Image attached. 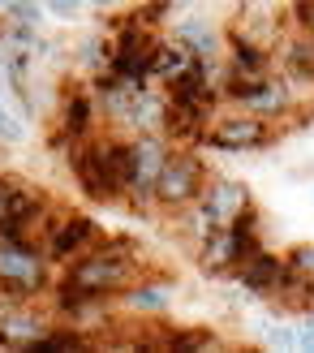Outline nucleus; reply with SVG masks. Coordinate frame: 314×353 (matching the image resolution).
Returning a JSON list of instances; mask_svg holds the SVG:
<instances>
[{
    "label": "nucleus",
    "instance_id": "nucleus-15",
    "mask_svg": "<svg viewBox=\"0 0 314 353\" xmlns=\"http://www.w3.org/2000/svg\"><path fill=\"white\" fill-rule=\"evenodd\" d=\"M271 65H275L271 48L246 39L241 30H229V48H224V82H229V78H237V82L263 78V74H271Z\"/></svg>",
    "mask_w": 314,
    "mask_h": 353
},
{
    "label": "nucleus",
    "instance_id": "nucleus-22",
    "mask_svg": "<svg viewBox=\"0 0 314 353\" xmlns=\"http://www.w3.org/2000/svg\"><path fill=\"white\" fill-rule=\"evenodd\" d=\"M43 13H48V5H43V0H9V9H5V22H9V30L39 34V26H43Z\"/></svg>",
    "mask_w": 314,
    "mask_h": 353
},
{
    "label": "nucleus",
    "instance_id": "nucleus-16",
    "mask_svg": "<svg viewBox=\"0 0 314 353\" xmlns=\"http://www.w3.org/2000/svg\"><path fill=\"white\" fill-rule=\"evenodd\" d=\"M172 39H181L198 61H224V48H229V34H224L211 17H198V13H185L172 22Z\"/></svg>",
    "mask_w": 314,
    "mask_h": 353
},
{
    "label": "nucleus",
    "instance_id": "nucleus-11",
    "mask_svg": "<svg viewBox=\"0 0 314 353\" xmlns=\"http://www.w3.org/2000/svg\"><path fill=\"white\" fill-rule=\"evenodd\" d=\"M99 241H103V228L91 216H82V211H61L56 207V216H52L48 228H43V250H48V259L56 263V268L74 263L78 254H86Z\"/></svg>",
    "mask_w": 314,
    "mask_h": 353
},
{
    "label": "nucleus",
    "instance_id": "nucleus-29",
    "mask_svg": "<svg viewBox=\"0 0 314 353\" xmlns=\"http://www.w3.org/2000/svg\"><path fill=\"white\" fill-rule=\"evenodd\" d=\"M91 5H95V9H103V13H112V9L125 5V0H91Z\"/></svg>",
    "mask_w": 314,
    "mask_h": 353
},
{
    "label": "nucleus",
    "instance_id": "nucleus-25",
    "mask_svg": "<svg viewBox=\"0 0 314 353\" xmlns=\"http://www.w3.org/2000/svg\"><path fill=\"white\" fill-rule=\"evenodd\" d=\"M284 259H289V268H293V272L314 276V241H297V245H293V250H289Z\"/></svg>",
    "mask_w": 314,
    "mask_h": 353
},
{
    "label": "nucleus",
    "instance_id": "nucleus-20",
    "mask_svg": "<svg viewBox=\"0 0 314 353\" xmlns=\"http://www.w3.org/2000/svg\"><path fill=\"white\" fill-rule=\"evenodd\" d=\"M194 61H198V57H194V52H189L181 39H172V34H168V39H155V48H151V82L164 86V82H172V78H181Z\"/></svg>",
    "mask_w": 314,
    "mask_h": 353
},
{
    "label": "nucleus",
    "instance_id": "nucleus-3",
    "mask_svg": "<svg viewBox=\"0 0 314 353\" xmlns=\"http://www.w3.org/2000/svg\"><path fill=\"white\" fill-rule=\"evenodd\" d=\"M246 211H254V190L246 181H233V176H211V181L202 185L198 203L177 211V224H185L181 233L189 241H198L202 233H211V228H224L241 220Z\"/></svg>",
    "mask_w": 314,
    "mask_h": 353
},
{
    "label": "nucleus",
    "instance_id": "nucleus-28",
    "mask_svg": "<svg viewBox=\"0 0 314 353\" xmlns=\"http://www.w3.org/2000/svg\"><path fill=\"white\" fill-rule=\"evenodd\" d=\"M263 345L267 349H297V327H271V336Z\"/></svg>",
    "mask_w": 314,
    "mask_h": 353
},
{
    "label": "nucleus",
    "instance_id": "nucleus-14",
    "mask_svg": "<svg viewBox=\"0 0 314 353\" xmlns=\"http://www.w3.org/2000/svg\"><path fill=\"white\" fill-rule=\"evenodd\" d=\"M289 272H293L289 259L258 250V254H250L237 268V285L246 289V293H254V297H263V302H275V293H280V285L289 280Z\"/></svg>",
    "mask_w": 314,
    "mask_h": 353
},
{
    "label": "nucleus",
    "instance_id": "nucleus-27",
    "mask_svg": "<svg viewBox=\"0 0 314 353\" xmlns=\"http://www.w3.org/2000/svg\"><path fill=\"white\" fill-rule=\"evenodd\" d=\"M293 26L314 34V0H293Z\"/></svg>",
    "mask_w": 314,
    "mask_h": 353
},
{
    "label": "nucleus",
    "instance_id": "nucleus-26",
    "mask_svg": "<svg viewBox=\"0 0 314 353\" xmlns=\"http://www.w3.org/2000/svg\"><path fill=\"white\" fill-rule=\"evenodd\" d=\"M43 5H48V13H52V17H61V22H74V17L82 13L86 0H43Z\"/></svg>",
    "mask_w": 314,
    "mask_h": 353
},
{
    "label": "nucleus",
    "instance_id": "nucleus-9",
    "mask_svg": "<svg viewBox=\"0 0 314 353\" xmlns=\"http://www.w3.org/2000/svg\"><path fill=\"white\" fill-rule=\"evenodd\" d=\"M155 34L151 26H143L134 13L116 17L112 22V61L108 69L121 74L125 82H151V48H155Z\"/></svg>",
    "mask_w": 314,
    "mask_h": 353
},
{
    "label": "nucleus",
    "instance_id": "nucleus-21",
    "mask_svg": "<svg viewBox=\"0 0 314 353\" xmlns=\"http://www.w3.org/2000/svg\"><path fill=\"white\" fill-rule=\"evenodd\" d=\"M74 61H78V69H86V74H99V69H108V61H112V39L108 34H86V39H78V48H74Z\"/></svg>",
    "mask_w": 314,
    "mask_h": 353
},
{
    "label": "nucleus",
    "instance_id": "nucleus-12",
    "mask_svg": "<svg viewBox=\"0 0 314 353\" xmlns=\"http://www.w3.org/2000/svg\"><path fill=\"white\" fill-rule=\"evenodd\" d=\"M56 323V314L39 310V302H22V306H0V349L9 353H30L34 341H43V332Z\"/></svg>",
    "mask_w": 314,
    "mask_h": 353
},
{
    "label": "nucleus",
    "instance_id": "nucleus-1",
    "mask_svg": "<svg viewBox=\"0 0 314 353\" xmlns=\"http://www.w3.org/2000/svg\"><path fill=\"white\" fill-rule=\"evenodd\" d=\"M134 280H143V259L129 241H99L74 263H65L52 285V314L86 302V297H121Z\"/></svg>",
    "mask_w": 314,
    "mask_h": 353
},
{
    "label": "nucleus",
    "instance_id": "nucleus-5",
    "mask_svg": "<svg viewBox=\"0 0 314 353\" xmlns=\"http://www.w3.org/2000/svg\"><path fill=\"white\" fill-rule=\"evenodd\" d=\"M56 263L48 259L43 241L22 237V241H5L0 237V289L26 293V297H48L56 285Z\"/></svg>",
    "mask_w": 314,
    "mask_h": 353
},
{
    "label": "nucleus",
    "instance_id": "nucleus-4",
    "mask_svg": "<svg viewBox=\"0 0 314 353\" xmlns=\"http://www.w3.org/2000/svg\"><path fill=\"white\" fill-rule=\"evenodd\" d=\"M263 250V237H258V216L246 211L241 220L211 228L194 241V263L207 276H237V268L246 263L250 254Z\"/></svg>",
    "mask_w": 314,
    "mask_h": 353
},
{
    "label": "nucleus",
    "instance_id": "nucleus-10",
    "mask_svg": "<svg viewBox=\"0 0 314 353\" xmlns=\"http://www.w3.org/2000/svg\"><path fill=\"white\" fill-rule=\"evenodd\" d=\"M172 143L164 134H134L129 138V176H125V199L143 211L155 203V181H160V168L168 160Z\"/></svg>",
    "mask_w": 314,
    "mask_h": 353
},
{
    "label": "nucleus",
    "instance_id": "nucleus-7",
    "mask_svg": "<svg viewBox=\"0 0 314 353\" xmlns=\"http://www.w3.org/2000/svg\"><path fill=\"white\" fill-rule=\"evenodd\" d=\"M224 103L246 108L254 117H267V121H289V117L302 112L293 82L280 78V74H263V78H246V82L229 78V82H224Z\"/></svg>",
    "mask_w": 314,
    "mask_h": 353
},
{
    "label": "nucleus",
    "instance_id": "nucleus-23",
    "mask_svg": "<svg viewBox=\"0 0 314 353\" xmlns=\"http://www.w3.org/2000/svg\"><path fill=\"white\" fill-rule=\"evenodd\" d=\"M17 143H26V117L9 108L5 95H0V147H17Z\"/></svg>",
    "mask_w": 314,
    "mask_h": 353
},
{
    "label": "nucleus",
    "instance_id": "nucleus-17",
    "mask_svg": "<svg viewBox=\"0 0 314 353\" xmlns=\"http://www.w3.org/2000/svg\"><path fill=\"white\" fill-rule=\"evenodd\" d=\"M275 61H280L289 82L314 86V34H306V30L284 34V39L275 43Z\"/></svg>",
    "mask_w": 314,
    "mask_h": 353
},
{
    "label": "nucleus",
    "instance_id": "nucleus-2",
    "mask_svg": "<svg viewBox=\"0 0 314 353\" xmlns=\"http://www.w3.org/2000/svg\"><path fill=\"white\" fill-rule=\"evenodd\" d=\"M69 172L78 190L95 203L125 199V176H129V138L121 134H91L69 147Z\"/></svg>",
    "mask_w": 314,
    "mask_h": 353
},
{
    "label": "nucleus",
    "instance_id": "nucleus-13",
    "mask_svg": "<svg viewBox=\"0 0 314 353\" xmlns=\"http://www.w3.org/2000/svg\"><path fill=\"white\" fill-rule=\"evenodd\" d=\"M95 99H91V86H78L69 82L61 91V117H56V138L61 143H82V138L95 134Z\"/></svg>",
    "mask_w": 314,
    "mask_h": 353
},
{
    "label": "nucleus",
    "instance_id": "nucleus-30",
    "mask_svg": "<svg viewBox=\"0 0 314 353\" xmlns=\"http://www.w3.org/2000/svg\"><path fill=\"white\" fill-rule=\"evenodd\" d=\"M5 9H9V0H0V13H5Z\"/></svg>",
    "mask_w": 314,
    "mask_h": 353
},
{
    "label": "nucleus",
    "instance_id": "nucleus-18",
    "mask_svg": "<svg viewBox=\"0 0 314 353\" xmlns=\"http://www.w3.org/2000/svg\"><path fill=\"white\" fill-rule=\"evenodd\" d=\"M164 125H168V91H155L151 82H143L134 91L125 130L129 134H164Z\"/></svg>",
    "mask_w": 314,
    "mask_h": 353
},
{
    "label": "nucleus",
    "instance_id": "nucleus-19",
    "mask_svg": "<svg viewBox=\"0 0 314 353\" xmlns=\"http://www.w3.org/2000/svg\"><path fill=\"white\" fill-rule=\"evenodd\" d=\"M121 310L129 314V319H160V314H168V285H160V280H134V285L116 297Z\"/></svg>",
    "mask_w": 314,
    "mask_h": 353
},
{
    "label": "nucleus",
    "instance_id": "nucleus-24",
    "mask_svg": "<svg viewBox=\"0 0 314 353\" xmlns=\"http://www.w3.org/2000/svg\"><path fill=\"white\" fill-rule=\"evenodd\" d=\"M168 13H172V0H138V9H134V17L151 30H160Z\"/></svg>",
    "mask_w": 314,
    "mask_h": 353
},
{
    "label": "nucleus",
    "instance_id": "nucleus-8",
    "mask_svg": "<svg viewBox=\"0 0 314 353\" xmlns=\"http://www.w3.org/2000/svg\"><path fill=\"white\" fill-rule=\"evenodd\" d=\"M275 143V121L267 117H254L246 108H233L224 117H211V125L202 130L198 147H211L224 155H246V151H263Z\"/></svg>",
    "mask_w": 314,
    "mask_h": 353
},
{
    "label": "nucleus",
    "instance_id": "nucleus-6",
    "mask_svg": "<svg viewBox=\"0 0 314 353\" xmlns=\"http://www.w3.org/2000/svg\"><path fill=\"white\" fill-rule=\"evenodd\" d=\"M207 181H211V172H207L202 155L194 147H185V143H172L168 160L160 168V181H155V203L151 207L177 216V211H185V207L198 203V194H202Z\"/></svg>",
    "mask_w": 314,
    "mask_h": 353
}]
</instances>
